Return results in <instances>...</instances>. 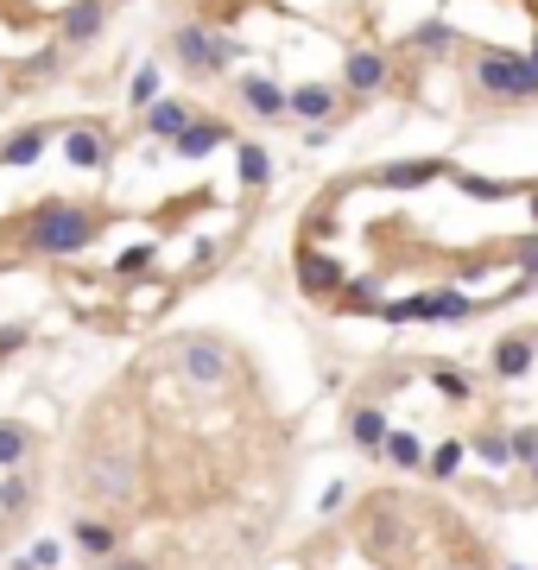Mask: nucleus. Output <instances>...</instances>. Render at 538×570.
I'll return each instance as SVG.
<instances>
[{
  "label": "nucleus",
  "instance_id": "c85d7f7f",
  "mask_svg": "<svg viewBox=\"0 0 538 570\" xmlns=\"http://www.w3.org/2000/svg\"><path fill=\"white\" fill-rule=\"evenodd\" d=\"M57 551H64V545H52V539H45V545H32L26 558H20V570H52V564H57Z\"/></svg>",
  "mask_w": 538,
  "mask_h": 570
},
{
  "label": "nucleus",
  "instance_id": "9d476101",
  "mask_svg": "<svg viewBox=\"0 0 538 570\" xmlns=\"http://www.w3.org/2000/svg\"><path fill=\"white\" fill-rule=\"evenodd\" d=\"M190 121H197V114H190V102H178V96H158V102L146 108V133H153V140H178Z\"/></svg>",
  "mask_w": 538,
  "mask_h": 570
},
{
  "label": "nucleus",
  "instance_id": "c756f323",
  "mask_svg": "<svg viewBox=\"0 0 538 570\" xmlns=\"http://www.w3.org/2000/svg\"><path fill=\"white\" fill-rule=\"evenodd\" d=\"M457 469H462V443H443L431 457V475H457Z\"/></svg>",
  "mask_w": 538,
  "mask_h": 570
},
{
  "label": "nucleus",
  "instance_id": "7ed1b4c3",
  "mask_svg": "<svg viewBox=\"0 0 538 570\" xmlns=\"http://www.w3.org/2000/svg\"><path fill=\"white\" fill-rule=\"evenodd\" d=\"M172 52L190 77H229L234 64V39H222L216 26H178L172 32Z\"/></svg>",
  "mask_w": 538,
  "mask_h": 570
},
{
  "label": "nucleus",
  "instance_id": "f8f14e48",
  "mask_svg": "<svg viewBox=\"0 0 538 570\" xmlns=\"http://www.w3.org/2000/svg\"><path fill=\"white\" fill-rule=\"evenodd\" d=\"M292 114L310 121V128H317V121H336V89L330 83H298V89H292Z\"/></svg>",
  "mask_w": 538,
  "mask_h": 570
},
{
  "label": "nucleus",
  "instance_id": "423d86ee",
  "mask_svg": "<svg viewBox=\"0 0 538 570\" xmlns=\"http://www.w3.org/2000/svg\"><path fill=\"white\" fill-rule=\"evenodd\" d=\"M437 178H457V165H450V158H399V165H381V172H374L381 190H425V184H437Z\"/></svg>",
  "mask_w": 538,
  "mask_h": 570
},
{
  "label": "nucleus",
  "instance_id": "2eb2a0df",
  "mask_svg": "<svg viewBox=\"0 0 538 570\" xmlns=\"http://www.w3.org/2000/svg\"><path fill=\"white\" fill-rule=\"evenodd\" d=\"M532 355H538V337H507L494 349V374H501V381H519V374L532 368Z\"/></svg>",
  "mask_w": 538,
  "mask_h": 570
},
{
  "label": "nucleus",
  "instance_id": "4be33fe9",
  "mask_svg": "<svg viewBox=\"0 0 538 570\" xmlns=\"http://www.w3.org/2000/svg\"><path fill=\"white\" fill-rule=\"evenodd\" d=\"M57 64H64V39H57V45H45V52H32L26 64H20V83H45V77H57Z\"/></svg>",
  "mask_w": 538,
  "mask_h": 570
},
{
  "label": "nucleus",
  "instance_id": "cd10ccee",
  "mask_svg": "<svg viewBox=\"0 0 538 570\" xmlns=\"http://www.w3.org/2000/svg\"><path fill=\"white\" fill-rule=\"evenodd\" d=\"M386 317H393V324H411V317H431V292H425V298H399V305H386Z\"/></svg>",
  "mask_w": 538,
  "mask_h": 570
},
{
  "label": "nucleus",
  "instance_id": "5701e85b",
  "mask_svg": "<svg viewBox=\"0 0 538 570\" xmlns=\"http://www.w3.org/2000/svg\"><path fill=\"white\" fill-rule=\"evenodd\" d=\"M386 463H399V469H425V443L411 438V431H393V438H386Z\"/></svg>",
  "mask_w": 538,
  "mask_h": 570
},
{
  "label": "nucleus",
  "instance_id": "e433bc0d",
  "mask_svg": "<svg viewBox=\"0 0 538 570\" xmlns=\"http://www.w3.org/2000/svg\"><path fill=\"white\" fill-rule=\"evenodd\" d=\"M526 209H532V222H538V184H526Z\"/></svg>",
  "mask_w": 538,
  "mask_h": 570
},
{
  "label": "nucleus",
  "instance_id": "412c9836",
  "mask_svg": "<svg viewBox=\"0 0 538 570\" xmlns=\"http://www.w3.org/2000/svg\"><path fill=\"white\" fill-rule=\"evenodd\" d=\"M158 96H165V89H158V64H140V70H133V83H128V102L140 108V114H146V108H153Z\"/></svg>",
  "mask_w": 538,
  "mask_h": 570
},
{
  "label": "nucleus",
  "instance_id": "393cba45",
  "mask_svg": "<svg viewBox=\"0 0 538 570\" xmlns=\"http://www.w3.org/2000/svg\"><path fill=\"white\" fill-rule=\"evenodd\" d=\"M475 305L462 298V292H431V317H443V324H457V317H469Z\"/></svg>",
  "mask_w": 538,
  "mask_h": 570
},
{
  "label": "nucleus",
  "instance_id": "39448f33",
  "mask_svg": "<svg viewBox=\"0 0 538 570\" xmlns=\"http://www.w3.org/2000/svg\"><path fill=\"white\" fill-rule=\"evenodd\" d=\"M178 368H184V381H190L197 393H209V387L229 381V349H222L216 337H190L178 349Z\"/></svg>",
  "mask_w": 538,
  "mask_h": 570
},
{
  "label": "nucleus",
  "instance_id": "4c0bfd02",
  "mask_svg": "<svg viewBox=\"0 0 538 570\" xmlns=\"http://www.w3.org/2000/svg\"><path fill=\"white\" fill-rule=\"evenodd\" d=\"M526 273H538V241H532V248H526Z\"/></svg>",
  "mask_w": 538,
  "mask_h": 570
},
{
  "label": "nucleus",
  "instance_id": "72a5a7b5",
  "mask_svg": "<svg viewBox=\"0 0 538 570\" xmlns=\"http://www.w3.org/2000/svg\"><path fill=\"white\" fill-rule=\"evenodd\" d=\"M482 457H487V463H507L513 450H507V438H482Z\"/></svg>",
  "mask_w": 538,
  "mask_h": 570
},
{
  "label": "nucleus",
  "instance_id": "aec40b11",
  "mask_svg": "<svg viewBox=\"0 0 538 570\" xmlns=\"http://www.w3.org/2000/svg\"><path fill=\"white\" fill-rule=\"evenodd\" d=\"M234 165H241V184H248V190H260V184H266V172H273L254 140H241V146H234Z\"/></svg>",
  "mask_w": 538,
  "mask_h": 570
},
{
  "label": "nucleus",
  "instance_id": "c9c22d12",
  "mask_svg": "<svg viewBox=\"0 0 538 570\" xmlns=\"http://www.w3.org/2000/svg\"><path fill=\"white\" fill-rule=\"evenodd\" d=\"M108 570H153V564H140V558H108Z\"/></svg>",
  "mask_w": 538,
  "mask_h": 570
},
{
  "label": "nucleus",
  "instance_id": "9b49d317",
  "mask_svg": "<svg viewBox=\"0 0 538 570\" xmlns=\"http://www.w3.org/2000/svg\"><path fill=\"white\" fill-rule=\"evenodd\" d=\"M229 140H234V133L222 128V121H190L172 146H178V158H209L216 146H229Z\"/></svg>",
  "mask_w": 538,
  "mask_h": 570
},
{
  "label": "nucleus",
  "instance_id": "a19ab883",
  "mask_svg": "<svg viewBox=\"0 0 538 570\" xmlns=\"http://www.w3.org/2000/svg\"><path fill=\"white\" fill-rule=\"evenodd\" d=\"M532 475H538V463H532Z\"/></svg>",
  "mask_w": 538,
  "mask_h": 570
},
{
  "label": "nucleus",
  "instance_id": "f257e3e1",
  "mask_svg": "<svg viewBox=\"0 0 538 570\" xmlns=\"http://www.w3.org/2000/svg\"><path fill=\"white\" fill-rule=\"evenodd\" d=\"M20 241H26L32 254H83V248L96 241V216L52 197V204H39L26 222H20Z\"/></svg>",
  "mask_w": 538,
  "mask_h": 570
},
{
  "label": "nucleus",
  "instance_id": "0eeeda50",
  "mask_svg": "<svg viewBox=\"0 0 538 570\" xmlns=\"http://www.w3.org/2000/svg\"><path fill=\"white\" fill-rule=\"evenodd\" d=\"M108 32V0H70L64 20H57V39L64 45H96Z\"/></svg>",
  "mask_w": 538,
  "mask_h": 570
},
{
  "label": "nucleus",
  "instance_id": "ddd939ff",
  "mask_svg": "<svg viewBox=\"0 0 538 570\" xmlns=\"http://www.w3.org/2000/svg\"><path fill=\"white\" fill-rule=\"evenodd\" d=\"M64 153H70V165H77V172H96V165L108 158L102 128H70V133H64Z\"/></svg>",
  "mask_w": 538,
  "mask_h": 570
},
{
  "label": "nucleus",
  "instance_id": "dca6fc26",
  "mask_svg": "<svg viewBox=\"0 0 538 570\" xmlns=\"http://www.w3.org/2000/svg\"><path fill=\"white\" fill-rule=\"evenodd\" d=\"M349 438H355V450H386L393 425H386V413H381V406H361V413L349 418Z\"/></svg>",
  "mask_w": 538,
  "mask_h": 570
},
{
  "label": "nucleus",
  "instance_id": "1a4fd4ad",
  "mask_svg": "<svg viewBox=\"0 0 538 570\" xmlns=\"http://www.w3.org/2000/svg\"><path fill=\"white\" fill-rule=\"evenodd\" d=\"M342 83H349L355 96H381L386 83H393V64H386V52H349Z\"/></svg>",
  "mask_w": 538,
  "mask_h": 570
},
{
  "label": "nucleus",
  "instance_id": "473e14b6",
  "mask_svg": "<svg viewBox=\"0 0 538 570\" xmlns=\"http://www.w3.org/2000/svg\"><path fill=\"white\" fill-rule=\"evenodd\" d=\"M146 260H153V248H146V241H140V248H128V254L114 260V266H121V273H140V266H146Z\"/></svg>",
  "mask_w": 538,
  "mask_h": 570
},
{
  "label": "nucleus",
  "instance_id": "58836bf2",
  "mask_svg": "<svg viewBox=\"0 0 538 570\" xmlns=\"http://www.w3.org/2000/svg\"><path fill=\"white\" fill-rule=\"evenodd\" d=\"M526 57H532V64H538V39H532V52H526Z\"/></svg>",
  "mask_w": 538,
  "mask_h": 570
},
{
  "label": "nucleus",
  "instance_id": "ea45409f",
  "mask_svg": "<svg viewBox=\"0 0 538 570\" xmlns=\"http://www.w3.org/2000/svg\"><path fill=\"white\" fill-rule=\"evenodd\" d=\"M0 96H13V89H7V77H0Z\"/></svg>",
  "mask_w": 538,
  "mask_h": 570
},
{
  "label": "nucleus",
  "instance_id": "a211bd4d",
  "mask_svg": "<svg viewBox=\"0 0 538 570\" xmlns=\"http://www.w3.org/2000/svg\"><path fill=\"white\" fill-rule=\"evenodd\" d=\"M457 184L469 190V197H482V204H507V197H519L526 184H501V178H475V172H457Z\"/></svg>",
  "mask_w": 538,
  "mask_h": 570
},
{
  "label": "nucleus",
  "instance_id": "f03ea898",
  "mask_svg": "<svg viewBox=\"0 0 538 570\" xmlns=\"http://www.w3.org/2000/svg\"><path fill=\"white\" fill-rule=\"evenodd\" d=\"M475 89L494 102H532L538 96V64L519 52H482L475 57Z\"/></svg>",
  "mask_w": 538,
  "mask_h": 570
},
{
  "label": "nucleus",
  "instance_id": "20e7f679",
  "mask_svg": "<svg viewBox=\"0 0 538 570\" xmlns=\"http://www.w3.org/2000/svg\"><path fill=\"white\" fill-rule=\"evenodd\" d=\"M83 475H89V489L102 494V501H128L133 494V450L128 443H102V450H89Z\"/></svg>",
  "mask_w": 538,
  "mask_h": 570
},
{
  "label": "nucleus",
  "instance_id": "a878e982",
  "mask_svg": "<svg viewBox=\"0 0 538 570\" xmlns=\"http://www.w3.org/2000/svg\"><path fill=\"white\" fill-rule=\"evenodd\" d=\"M450 39H457L450 26H418V32H411V45H418V52H431V57L450 52Z\"/></svg>",
  "mask_w": 538,
  "mask_h": 570
},
{
  "label": "nucleus",
  "instance_id": "2f4dec72",
  "mask_svg": "<svg viewBox=\"0 0 538 570\" xmlns=\"http://www.w3.org/2000/svg\"><path fill=\"white\" fill-rule=\"evenodd\" d=\"M513 457H519V463H538V431H513Z\"/></svg>",
  "mask_w": 538,
  "mask_h": 570
},
{
  "label": "nucleus",
  "instance_id": "4468645a",
  "mask_svg": "<svg viewBox=\"0 0 538 570\" xmlns=\"http://www.w3.org/2000/svg\"><path fill=\"white\" fill-rule=\"evenodd\" d=\"M298 279H305L310 298H330V292H342V266L323 254H298Z\"/></svg>",
  "mask_w": 538,
  "mask_h": 570
},
{
  "label": "nucleus",
  "instance_id": "7c9ffc66",
  "mask_svg": "<svg viewBox=\"0 0 538 570\" xmlns=\"http://www.w3.org/2000/svg\"><path fill=\"white\" fill-rule=\"evenodd\" d=\"M32 501V489L26 482H20V475H13V482H7V489H0V507H7V514H20V507H26Z\"/></svg>",
  "mask_w": 538,
  "mask_h": 570
},
{
  "label": "nucleus",
  "instance_id": "6e6552de",
  "mask_svg": "<svg viewBox=\"0 0 538 570\" xmlns=\"http://www.w3.org/2000/svg\"><path fill=\"white\" fill-rule=\"evenodd\" d=\"M234 96H241V108H248V114H260V121H279V114H292V89H279L273 77H241V83H234Z\"/></svg>",
  "mask_w": 538,
  "mask_h": 570
},
{
  "label": "nucleus",
  "instance_id": "f3484780",
  "mask_svg": "<svg viewBox=\"0 0 538 570\" xmlns=\"http://www.w3.org/2000/svg\"><path fill=\"white\" fill-rule=\"evenodd\" d=\"M45 140H52V128H26V133H13V140L0 146V165H32V158L45 153Z\"/></svg>",
  "mask_w": 538,
  "mask_h": 570
},
{
  "label": "nucleus",
  "instance_id": "6ab92c4d",
  "mask_svg": "<svg viewBox=\"0 0 538 570\" xmlns=\"http://www.w3.org/2000/svg\"><path fill=\"white\" fill-rule=\"evenodd\" d=\"M26 425H13V418H0V469H20L26 463Z\"/></svg>",
  "mask_w": 538,
  "mask_h": 570
},
{
  "label": "nucleus",
  "instance_id": "bb28decb",
  "mask_svg": "<svg viewBox=\"0 0 538 570\" xmlns=\"http://www.w3.org/2000/svg\"><path fill=\"white\" fill-rule=\"evenodd\" d=\"M431 387L443 393V399H469V381H462L457 368H431Z\"/></svg>",
  "mask_w": 538,
  "mask_h": 570
},
{
  "label": "nucleus",
  "instance_id": "f704fd0d",
  "mask_svg": "<svg viewBox=\"0 0 538 570\" xmlns=\"http://www.w3.org/2000/svg\"><path fill=\"white\" fill-rule=\"evenodd\" d=\"M20 342H26V330H0V355H13Z\"/></svg>",
  "mask_w": 538,
  "mask_h": 570
},
{
  "label": "nucleus",
  "instance_id": "b1692460",
  "mask_svg": "<svg viewBox=\"0 0 538 570\" xmlns=\"http://www.w3.org/2000/svg\"><path fill=\"white\" fill-rule=\"evenodd\" d=\"M77 545L89 558H114V533H108L102 519H77Z\"/></svg>",
  "mask_w": 538,
  "mask_h": 570
}]
</instances>
